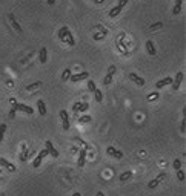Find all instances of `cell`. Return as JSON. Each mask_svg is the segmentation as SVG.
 <instances>
[{
	"label": "cell",
	"mask_w": 186,
	"mask_h": 196,
	"mask_svg": "<svg viewBox=\"0 0 186 196\" xmlns=\"http://www.w3.org/2000/svg\"><path fill=\"white\" fill-rule=\"evenodd\" d=\"M11 104H12V107H14L16 110H20V112H25V113H28V115H32V113H34V109L31 107V106H26V104L17 103L14 98H11Z\"/></svg>",
	"instance_id": "6da1fadb"
},
{
	"label": "cell",
	"mask_w": 186,
	"mask_h": 196,
	"mask_svg": "<svg viewBox=\"0 0 186 196\" xmlns=\"http://www.w3.org/2000/svg\"><path fill=\"white\" fill-rule=\"evenodd\" d=\"M165 178H166V173H165V172H162L160 175H158V176L156 178V179H151V181L148 182V189H156V187H157L158 184H160V182H162L163 179H165Z\"/></svg>",
	"instance_id": "7a4b0ae2"
},
{
	"label": "cell",
	"mask_w": 186,
	"mask_h": 196,
	"mask_svg": "<svg viewBox=\"0 0 186 196\" xmlns=\"http://www.w3.org/2000/svg\"><path fill=\"white\" fill-rule=\"evenodd\" d=\"M60 118H62V126L63 130H69V117L66 110H60Z\"/></svg>",
	"instance_id": "3957f363"
},
{
	"label": "cell",
	"mask_w": 186,
	"mask_h": 196,
	"mask_svg": "<svg viewBox=\"0 0 186 196\" xmlns=\"http://www.w3.org/2000/svg\"><path fill=\"white\" fill-rule=\"evenodd\" d=\"M88 77H89V74L88 72H80V74H71V77H69V80L71 81H74V83H78V81H82V80H86Z\"/></svg>",
	"instance_id": "277c9868"
},
{
	"label": "cell",
	"mask_w": 186,
	"mask_h": 196,
	"mask_svg": "<svg viewBox=\"0 0 186 196\" xmlns=\"http://www.w3.org/2000/svg\"><path fill=\"white\" fill-rule=\"evenodd\" d=\"M181 81H183V72H179L175 75V78L172 80V91H179Z\"/></svg>",
	"instance_id": "5b68a950"
},
{
	"label": "cell",
	"mask_w": 186,
	"mask_h": 196,
	"mask_svg": "<svg viewBox=\"0 0 186 196\" xmlns=\"http://www.w3.org/2000/svg\"><path fill=\"white\" fill-rule=\"evenodd\" d=\"M106 153L109 155V156H114L116 159H122L123 158V152H120V150L114 149V147H108L106 149Z\"/></svg>",
	"instance_id": "8992f818"
},
{
	"label": "cell",
	"mask_w": 186,
	"mask_h": 196,
	"mask_svg": "<svg viewBox=\"0 0 186 196\" xmlns=\"http://www.w3.org/2000/svg\"><path fill=\"white\" fill-rule=\"evenodd\" d=\"M45 146H46V150H48V153H49L52 158H57V156H59V152H57V150H55V147L52 146V142H51L49 140L46 141V144H45Z\"/></svg>",
	"instance_id": "52a82bcc"
},
{
	"label": "cell",
	"mask_w": 186,
	"mask_h": 196,
	"mask_svg": "<svg viewBox=\"0 0 186 196\" xmlns=\"http://www.w3.org/2000/svg\"><path fill=\"white\" fill-rule=\"evenodd\" d=\"M168 84H172V77H166V78L160 80V81H157L156 83V89H162V87L168 86Z\"/></svg>",
	"instance_id": "ba28073f"
},
{
	"label": "cell",
	"mask_w": 186,
	"mask_h": 196,
	"mask_svg": "<svg viewBox=\"0 0 186 196\" xmlns=\"http://www.w3.org/2000/svg\"><path fill=\"white\" fill-rule=\"evenodd\" d=\"M0 166L6 167L9 172H16V166H14V164H11L9 161H6L5 158H0Z\"/></svg>",
	"instance_id": "9c48e42d"
},
{
	"label": "cell",
	"mask_w": 186,
	"mask_h": 196,
	"mask_svg": "<svg viewBox=\"0 0 186 196\" xmlns=\"http://www.w3.org/2000/svg\"><path fill=\"white\" fill-rule=\"evenodd\" d=\"M86 162V149H82L80 150V155H78V167H83Z\"/></svg>",
	"instance_id": "30bf717a"
},
{
	"label": "cell",
	"mask_w": 186,
	"mask_h": 196,
	"mask_svg": "<svg viewBox=\"0 0 186 196\" xmlns=\"http://www.w3.org/2000/svg\"><path fill=\"white\" fill-rule=\"evenodd\" d=\"M129 78L137 84V86H145V80L141 78V77H139V75H135V74H129Z\"/></svg>",
	"instance_id": "8fae6325"
},
{
	"label": "cell",
	"mask_w": 186,
	"mask_h": 196,
	"mask_svg": "<svg viewBox=\"0 0 186 196\" xmlns=\"http://www.w3.org/2000/svg\"><path fill=\"white\" fill-rule=\"evenodd\" d=\"M37 109H39V113H40L42 117H45V115H46V106H45V101H43V100L37 101Z\"/></svg>",
	"instance_id": "7c38bea8"
},
{
	"label": "cell",
	"mask_w": 186,
	"mask_h": 196,
	"mask_svg": "<svg viewBox=\"0 0 186 196\" xmlns=\"http://www.w3.org/2000/svg\"><path fill=\"white\" fill-rule=\"evenodd\" d=\"M39 60H40V63H46V60H48V51H46V48H42L40 51H39Z\"/></svg>",
	"instance_id": "4fadbf2b"
},
{
	"label": "cell",
	"mask_w": 186,
	"mask_h": 196,
	"mask_svg": "<svg viewBox=\"0 0 186 196\" xmlns=\"http://www.w3.org/2000/svg\"><path fill=\"white\" fill-rule=\"evenodd\" d=\"M8 19H9V21H11V25H12V28H14L17 32H22V28H20V25L16 21V17L12 15V14H8Z\"/></svg>",
	"instance_id": "5bb4252c"
},
{
	"label": "cell",
	"mask_w": 186,
	"mask_h": 196,
	"mask_svg": "<svg viewBox=\"0 0 186 196\" xmlns=\"http://www.w3.org/2000/svg\"><path fill=\"white\" fill-rule=\"evenodd\" d=\"M181 5H183V0H175V5H174V8H172V14L174 15L180 14L181 12Z\"/></svg>",
	"instance_id": "9a60e30c"
},
{
	"label": "cell",
	"mask_w": 186,
	"mask_h": 196,
	"mask_svg": "<svg viewBox=\"0 0 186 196\" xmlns=\"http://www.w3.org/2000/svg\"><path fill=\"white\" fill-rule=\"evenodd\" d=\"M146 51H148V54H149V55H156V54H157L154 43H152V42H149V40L146 42Z\"/></svg>",
	"instance_id": "2e32d148"
},
{
	"label": "cell",
	"mask_w": 186,
	"mask_h": 196,
	"mask_svg": "<svg viewBox=\"0 0 186 196\" xmlns=\"http://www.w3.org/2000/svg\"><path fill=\"white\" fill-rule=\"evenodd\" d=\"M122 9H123V8H122V6H118V5H117V6H114L112 9L109 11V17H117V15L122 12Z\"/></svg>",
	"instance_id": "e0dca14e"
},
{
	"label": "cell",
	"mask_w": 186,
	"mask_h": 196,
	"mask_svg": "<svg viewBox=\"0 0 186 196\" xmlns=\"http://www.w3.org/2000/svg\"><path fill=\"white\" fill-rule=\"evenodd\" d=\"M69 32V28L68 26H63L60 31H59V38L62 40V42H65V37H66V34Z\"/></svg>",
	"instance_id": "ac0fdd59"
},
{
	"label": "cell",
	"mask_w": 186,
	"mask_h": 196,
	"mask_svg": "<svg viewBox=\"0 0 186 196\" xmlns=\"http://www.w3.org/2000/svg\"><path fill=\"white\" fill-rule=\"evenodd\" d=\"M131 178H132V172L128 170V172H125V173H122V175L118 176V179H120L122 182H125V181H128V179H131Z\"/></svg>",
	"instance_id": "d6986e66"
},
{
	"label": "cell",
	"mask_w": 186,
	"mask_h": 196,
	"mask_svg": "<svg viewBox=\"0 0 186 196\" xmlns=\"http://www.w3.org/2000/svg\"><path fill=\"white\" fill-rule=\"evenodd\" d=\"M65 42L69 44V46H74L76 44V40H74V37H72V34H71V31L68 34H66V37H65Z\"/></svg>",
	"instance_id": "ffe728a7"
},
{
	"label": "cell",
	"mask_w": 186,
	"mask_h": 196,
	"mask_svg": "<svg viewBox=\"0 0 186 196\" xmlns=\"http://www.w3.org/2000/svg\"><path fill=\"white\" fill-rule=\"evenodd\" d=\"M40 86H42V81H35L32 84H29V86H26L25 89H26V91H35V89H39Z\"/></svg>",
	"instance_id": "44dd1931"
},
{
	"label": "cell",
	"mask_w": 186,
	"mask_h": 196,
	"mask_svg": "<svg viewBox=\"0 0 186 196\" xmlns=\"http://www.w3.org/2000/svg\"><path fill=\"white\" fill-rule=\"evenodd\" d=\"M92 93H94V98H95L97 103H100V101L103 100V93H101V91H99V89H95V91L92 92Z\"/></svg>",
	"instance_id": "7402d4cb"
},
{
	"label": "cell",
	"mask_w": 186,
	"mask_h": 196,
	"mask_svg": "<svg viewBox=\"0 0 186 196\" xmlns=\"http://www.w3.org/2000/svg\"><path fill=\"white\" fill-rule=\"evenodd\" d=\"M69 77H71V69L68 68V69L63 70V74H62V81H68Z\"/></svg>",
	"instance_id": "603a6c76"
},
{
	"label": "cell",
	"mask_w": 186,
	"mask_h": 196,
	"mask_svg": "<svg viewBox=\"0 0 186 196\" xmlns=\"http://www.w3.org/2000/svg\"><path fill=\"white\" fill-rule=\"evenodd\" d=\"M22 150H23V152H22V155H20V161H26V158H28V149H26V146H23L22 147Z\"/></svg>",
	"instance_id": "cb8c5ba5"
},
{
	"label": "cell",
	"mask_w": 186,
	"mask_h": 196,
	"mask_svg": "<svg viewBox=\"0 0 186 196\" xmlns=\"http://www.w3.org/2000/svg\"><path fill=\"white\" fill-rule=\"evenodd\" d=\"M91 117L89 115H83V117H80V119H78V121H80L82 124H86V123H91Z\"/></svg>",
	"instance_id": "d4e9b609"
},
{
	"label": "cell",
	"mask_w": 186,
	"mask_h": 196,
	"mask_svg": "<svg viewBox=\"0 0 186 196\" xmlns=\"http://www.w3.org/2000/svg\"><path fill=\"white\" fill-rule=\"evenodd\" d=\"M162 28H163V23H162V21H157V23L151 25V28H149V29H151V31H157V29H162Z\"/></svg>",
	"instance_id": "484cf974"
},
{
	"label": "cell",
	"mask_w": 186,
	"mask_h": 196,
	"mask_svg": "<svg viewBox=\"0 0 186 196\" xmlns=\"http://www.w3.org/2000/svg\"><path fill=\"white\" fill-rule=\"evenodd\" d=\"M5 132H6V124H2V126H0V142L3 141V136H5Z\"/></svg>",
	"instance_id": "4316f807"
},
{
	"label": "cell",
	"mask_w": 186,
	"mask_h": 196,
	"mask_svg": "<svg viewBox=\"0 0 186 196\" xmlns=\"http://www.w3.org/2000/svg\"><path fill=\"white\" fill-rule=\"evenodd\" d=\"M42 159H43V158H40V156H39V155H37V158H35L34 161H32V167H35V168H37V167H40V164H42Z\"/></svg>",
	"instance_id": "83f0119b"
},
{
	"label": "cell",
	"mask_w": 186,
	"mask_h": 196,
	"mask_svg": "<svg viewBox=\"0 0 186 196\" xmlns=\"http://www.w3.org/2000/svg\"><path fill=\"white\" fill-rule=\"evenodd\" d=\"M89 109V103H80V107H78V112H86Z\"/></svg>",
	"instance_id": "f1b7e54d"
},
{
	"label": "cell",
	"mask_w": 186,
	"mask_h": 196,
	"mask_svg": "<svg viewBox=\"0 0 186 196\" xmlns=\"http://www.w3.org/2000/svg\"><path fill=\"white\" fill-rule=\"evenodd\" d=\"M95 83L94 81H92V80H89V81H88V91H89V92H94L95 91Z\"/></svg>",
	"instance_id": "f546056e"
},
{
	"label": "cell",
	"mask_w": 186,
	"mask_h": 196,
	"mask_svg": "<svg viewBox=\"0 0 186 196\" xmlns=\"http://www.w3.org/2000/svg\"><path fill=\"white\" fill-rule=\"evenodd\" d=\"M157 98H158V92H152L148 95V101H154V100H157Z\"/></svg>",
	"instance_id": "4dcf8cb0"
},
{
	"label": "cell",
	"mask_w": 186,
	"mask_h": 196,
	"mask_svg": "<svg viewBox=\"0 0 186 196\" xmlns=\"http://www.w3.org/2000/svg\"><path fill=\"white\" fill-rule=\"evenodd\" d=\"M111 81H112V75H111V74H106V77H105V80H103V84H106V86H108Z\"/></svg>",
	"instance_id": "1f68e13d"
},
{
	"label": "cell",
	"mask_w": 186,
	"mask_h": 196,
	"mask_svg": "<svg viewBox=\"0 0 186 196\" xmlns=\"http://www.w3.org/2000/svg\"><path fill=\"white\" fill-rule=\"evenodd\" d=\"M177 178H179V181H185V172L183 170H177Z\"/></svg>",
	"instance_id": "d6a6232c"
},
{
	"label": "cell",
	"mask_w": 186,
	"mask_h": 196,
	"mask_svg": "<svg viewBox=\"0 0 186 196\" xmlns=\"http://www.w3.org/2000/svg\"><path fill=\"white\" fill-rule=\"evenodd\" d=\"M172 167H174L175 170H179V168L181 167V161H180V159H174V164H172Z\"/></svg>",
	"instance_id": "836d02e7"
},
{
	"label": "cell",
	"mask_w": 186,
	"mask_h": 196,
	"mask_svg": "<svg viewBox=\"0 0 186 196\" xmlns=\"http://www.w3.org/2000/svg\"><path fill=\"white\" fill-rule=\"evenodd\" d=\"M48 155H49V153H48L46 149H43V150H40V152H39V156H40V158H45V156H48Z\"/></svg>",
	"instance_id": "e575fe53"
},
{
	"label": "cell",
	"mask_w": 186,
	"mask_h": 196,
	"mask_svg": "<svg viewBox=\"0 0 186 196\" xmlns=\"http://www.w3.org/2000/svg\"><path fill=\"white\" fill-rule=\"evenodd\" d=\"M97 29H99L100 31V32H101V35H106V34H108V29H106V28H103V26H97Z\"/></svg>",
	"instance_id": "d590c367"
},
{
	"label": "cell",
	"mask_w": 186,
	"mask_h": 196,
	"mask_svg": "<svg viewBox=\"0 0 186 196\" xmlns=\"http://www.w3.org/2000/svg\"><path fill=\"white\" fill-rule=\"evenodd\" d=\"M78 107H80V103H74V104H72V112L77 113V112H78Z\"/></svg>",
	"instance_id": "8d00e7d4"
},
{
	"label": "cell",
	"mask_w": 186,
	"mask_h": 196,
	"mask_svg": "<svg viewBox=\"0 0 186 196\" xmlns=\"http://www.w3.org/2000/svg\"><path fill=\"white\" fill-rule=\"evenodd\" d=\"M108 74H111V75H114V74H116V66H114V64H111V66H109Z\"/></svg>",
	"instance_id": "74e56055"
},
{
	"label": "cell",
	"mask_w": 186,
	"mask_h": 196,
	"mask_svg": "<svg viewBox=\"0 0 186 196\" xmlns=\"http://www.w3.org/2000/svg\"><path fill=\"white\" fill-rule=\"evenodd\" d=\"M16 112H17V110H16L14 107H11V110H9V118H14V117H16Z\"/></svg>",
	"instance_id": "f35d334b"
},
{
	"label": "cell",
	"mask_w": 186,
	"mask_h": 196,
	"mask_svg": "<svg viewBox=\"0 0 186 196\" xmlns=\"http://www.w3.org/2000/svg\"><path fill=\"white\" fill-rule=\"evenodd\" d=\"M185 129H186V119H183V121H181V127H180V130H181V132H185Z\"/></svg>",
	"instance_id": "ab89813d"
},
{
	"label": "cell",
	"mask_w": 186,
	"mask_h": 196,
	"mask_svg": "<svg viewBox=\"0 0 186 196\" xmlns=\"http://www.w3.org/2000/svg\"><path fill=\"white\" fill-rule=\"evenodd\" d=\"M126 3H128V0H118V6H122V8L125 6Z\"/></svg>",
	"instance_id": "60d3db41"
},
{
	"label": "cell",
	"mask_w": 186,
	"mask_h": 196,
	"mask_svg": "<svg viewBox=\"0 0 186 196\" xmlns=\"http://www.w3.org/2000/svg\"><path fill=\"white\" fill-rule=\"evenodd\" d=\"M101 38H103V35H100V34H95L94 35V40H101Z\"/></svg>",
	"instance_id": "b9f144b4"
},
{
	"label": "cell",
	"mask_w": 186,
	"mask_h": 196,
	"mask_svg": "<svg viewBox=\"0 0 186 196\" xmlns=\"http://www.w3.org/2000/svg\"><path fill=\"white\" fill-rule=\"evenodd\" d=\"M55 3V0H48V5H54Z\"/></svg>",
	"instance_id": "7bdbcfd3"
},
{
	"label": "cell",
	"mask_w": 186,
	"mask_h": 196,
	"mask_svg": "<svg viewBox=\"0 0 186 196\" xmlns=\"http://www.w3.org/2000/svg\"><path fill=\"white\" fill-rule=\"evenodd\" d=\"M92 2H95V3H103V0H92Z\"/></svg>",
	"instance_id": "ee69618b"
},
{
	"label": "cell",
	"mask_w": 186,
	"mask_h": 196,
	"mask_svg": "<svg viewBox=\"0 0 186 196\" xmlns=\"http://www.w3.org/2000/svg\"><path fill=\"white\" fill-rule=\"evenodd\" d=\"M69 196H82L80 193H74V195H69Z\"/></svg>",
	"instance_id": "f6af8a7d"
},
{
	"label": "cell",
	"mask_w": 186,
	"mask_h": 196,
	"mask_svg": "<svg viewBox=\"0 0 186 196\" xmlns=\"http://www.w3.org/2000/svg\"><path fill=\"white\" fill-rule=\"evenodd\" d=\"M97 196H105V195L101 193V191H99V193H97Z\"/></svg>",
	"instance_id": "bcb514c9"
}]
</instances>
